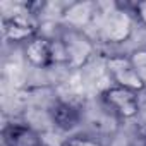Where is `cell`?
<instances>
[{"label": "cell", "mask_w": 146, "mask_h": 146, "mask_svg": "<svg viewBox=\"0 0 146 146\" xmlns=\"http://www.w3.org/2000/svg\"><path fill=\"white\" fill-rule=\"evenodd\" d=\"M57 64H64L69 69L76 70L84 67L95 55V41L78 28L67 26L55 38Z\"/></svg>", "instance_id": "cell-1"}, {"label": "cell", "mask_w": 146, "mask_h": 146, "mask_svg": "<svg viewBox=\"0 0 146 146\" xmlns=\"http://www.w3.org/2000/svg\"><path fill=\"white\" fill-rule=\"evenodd\" d=\"M4 38L9 43H28L38 35V16H35L26 4L17 5L14 14L2 17Z\"/></svg>", "instance_id": "cell-2"}, {"label": "cell", "mask_w": 146, "mask_h": 146, "mask_svg": "<svg viewBox=\"0 0 146 146\" xmlns=\"http://www.w3.org/2000/svg\"><path fill=\"white\" fill-rule=\"evenodd\" d=\"M100 100L105 105V108L120 120H131L141 110L139 91H134L129 88L112 84L102 91Z\"/></svg>", "instance_id": "cell-3"}, {"label": "cell", "mask_w": 146, "mask_h": 146, "mask_svg": "<svg viewBox=\"0 0 146 146\" xmlns=\"http://www.w3.org/2000/svg\"><path fill=\"white\" fill-rule=\"evenodd\" d=\"M132 16L124 4H113V9L103 16L102 21V36L110 43L125 41L132 31Z\"/></svg>", "instance_id": "cell-4"}, {"label": "cell", "mask_w": 146, "mask_h": 146, "mask_svg": "<svg viewBox=\"0 0 146 146\" xmlns=\"http://www.w3.org/2000/svg\"><path fill=\"white\" fill-rule=\"evenodd\" d=\"M24 58L31 67L36 69H46L57 64L55 40L43 35H36L24 45Z\"/></svg>", "instance_id": "cell-5"}, {"label": "cell", "mask_w": 146, "mask_h": 146, "mask_svg": "<svg viewBox=\"0 0 146 146\" xmlns=\"http://www.w3.org/2000/svg\"><path fill=\"white\" fill-rule=\"evenodd\" d=\"M105 67H107V72H108V76H110V79L113 81L115 86L129 88V90H134V91L144 90L137 74L132 69L129 55H122V53L110 55L105 62Z\"/></svg>", "instance_id": "cell-6"}, {"label": "cell", "mask_w": 146, "mask_h": 146, "mask_svg": "<svg viewBox=\"0 0 146 146\" xmlns=\"http://www.w3.org/2000/svg\"><path fill=\"white\" fill-rule=\"evenodd\" d=\"M2 136L5 146H45L41 136L26 124H7Z\"/></svg>", "instance_id": "cell-7"}, {"label": "cell", "mask_w": 146, "mask_h": 146, "mask_svg": "<svg viewBox=\"0 0 146 146\" xmlns=\"http://www.w3.org/2000/svg\"><path fill=\"white\" fill-rule=\"evenodd\" d=\"M50 117H52V122H53L55 127H58L62 131H70L79 124L81 112L70 103L57 102L50 108Z\"/></svg>", "instance_id": "cell-8"}, {"label": "cell", "mask_w": 146, "mask_h": 146, "mask_svg": "<svg viewBox=\"0 0 146 146\" xmlns=\"http://www.w3.org/2000/svg\"><path fill=\"white\" fill-rule=\"evenodd\" d=\"M129 60L132 64V69L137 74L143 88L146 90V46H137L129 53Z\"/></svg>", "instance_id": "cell-9"}, {"label": "cell", "mask_w": 146, "mask_h": 146, "mask_svg": "<svg viewBox=\"0 0 146 146\" xmlns=\"http://www.w3.org/2000/svg\"><path fill=\"white\" fill-rule=\"evenodd\" d=\"M124 5L129 9V12H131L134 21L139 26L146 28V0H141V2H131V4H124Z\"/></svg>", "instance_id": "cell-10"}, {"label": "cell", "mask_w": 146, "mask_h": 146, "mask_svg": "<svg viewBox=\"0 0 146 146\" xmlns=\"http://www.w3.org/2000/svg\"><path fill=\"white\" fill-rule=\"evenodd\" d=\"M64 146H102V143L93 137V136H86V134H78V136H72L69 137Z\"/></svg>", "instance_id": "cell-11"}]
</instances>
